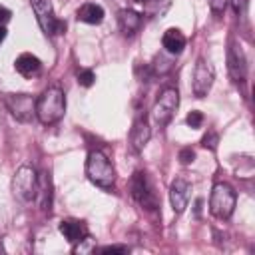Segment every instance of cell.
I'll use <instances>...</instances> for the list:
<instances>
[{
	"instance_id": "cell-1",
	"label": "cell",
	"mask_w": 255,
	"mask_h": 255,
	"mask_svg": "<svg viewBox=\"0 0 255 255\" xmlns=\"http://www.w3.org/2000/svg\"><path fill=\"white\" fill-rule=\"evenodd\" d=\"M66 112V98L64 92L56 86H50L42 92V96L36 100V116L44 126L56 124Z\"/></svg>"
},
{
	"instance_id": "cell-2",
	"label": "cell",
	"mask_w": 255,
	"mask_h": 255,
	"mask_svg": "<svg viewBox=\"0 0 255 255\" xmlns=\"http://www.w3.org/2000/svg\"><path fill=\"white\" fill-rule=\"evenodd\" d=\"M86 173L90 177V181H94L100 187H112L116 181V171L114 165L110 163V159L102 153V151H90L88 153V161H86Z\"/></svg>"
},
{
	"instance_id": "cell-3",
	"label": "cell",
	"mask_w": 255,
	"mask_h": 255,
	"mask_svg": "<svg viewBox=\"0 0 255 255\" xmlns=\"http://www.w3.org/2000/svg\"><path fill=\"white\" fill-rule=\"evenodd\" d=\"M235 201H237V195L229 183H223V181L215 183L209 197V211L217 219H227L235 209Z\"/></svg>"
},
{
	"instance_id": "cell-4",
	"label": "cell",
	"mask_w": 255,
	"mask_h": 255,
	"mask_svg": "<svg viewBox=\"0 0 255 255\" xmlns=\"http://www.w3.org/2000/svg\"><path fill=\"white\" fill-rule=\"evenodd\" d=\"M30 4H32V10L36 14V20H38V24H40V28L44 30L46 36H54V34H64L66 32V22L58 20L54 16L50 0H30Z\"/></svg>"
},
{
	"instance_id": "cell-5",
	"label": "cell",
	"mask_w": 255,
	"mask_h": 255,
	"mask_svg": "<svg viewBox=\"0 0 255 255\" xmlns=\"http://www.w3.org/2000/svg\"><path fill=\"white\" fill-rule=\"evenodd\" d=\"M12 191L22 201H32L38 195V175L30 165H22L16 169L12 179Z\"/></svg>"
},
{
	"instance_id": "cell-6",
	"label": "cell",
	"mask_w": 255,
	"mask_h": 255,
	"mask_svg": "<svg viewBox=\"0 0 255 255\" xmlns=\"http://www.w3.org/2000/svg\"><path fill=\"white\" fill-rule=\"evenodd\" d=\"M177 104H179V94H177V90H175V88H165V90L159 94V98H157V102H155V106H153V110H151V120H153V124L159 126V128L167 126L169 120L173 118V112H175Z\"/></svg>"
},
{
	"instance_id": "cell-7",
	"label": "cell",
	"mask_w": 255,
	"mask_h": 255,
	"mask_svg": "<svg viewBox=\"0 0 255 255\" xmlns=\"http://www.w3.org/2000/svg\"><path fill=\"white\" fill-rule=\"evenodd\" d=\"M4 104L18 122H28L36 114V98L30 94H6Z\"/></svg>"
},
{
	"instance_id": "cell-8",
	"label": "cell",
	"mask_w": 255,
	"mask_h": 255,
	"mask_svg": "<svg viewBox=\"0 0 255 255\" xmlns=\"http://www.w3.org/2000/svg\"><path fill=\"white\" fill-rule=\"evenodd\" d=\"M131 195L141 207H145L149 211H153L157 207L155 191H153V187H151V183H149V179L143 171L133 173V177H131Z\"/></svg>"
},
{
	"instance_id": "cell-9",
	"label": "cell",
	"mask_w": 255,
	"mask_h": 255,
	"mask_svg": "<svg viewBox=\"0 0 255 255\" xmlns=\"http://www.w3.org/2000/svg\"><path fill=\"white\" fill-rule=\"evenodd\" d=\"M227 70H229V76L235 84L243 82L245 80V74H247V60H245V54H243V48L241 44H237L235 40L229 42V48H227Z\"/></svg>"
},
{
	"instance_id": "cell-10",
	"label": "cell",
	"mask_w": 255,
	"mask_h": 255,
	"mask_svg": "<svg viewBox=\"0 0 255 255\" xmlns=\"http://www.w3.org/2000/svg\"><path fill=\"white\" fill-rule=\"evenodd\" d=\"M213 84V68L205 58H197L195 70H193V94L197 98L207 96Z\"/></svg>"
},
{
	"instance_id": "cell-11",
	"label": "cell",
	"mask_w": 255,
	"mask_h": 255,
	"mask_svg": "<svg viewBox=\"0 0 255 255\" xmlns=\"http://www.w3.org/2000/svg\"><path fill=\"white\" fill-rule=\"evenodd\" d=\"M189 191H191V185L183 177H177V179L171 181V185H169V201H171V207H173L175 213H181L187 207Z\"/></svg>"
},
{
	"instance_id": "cell-12",
	"label": "cell",
	"mask_w": 255,
	"mask_h": 255,
	"mask_svg": "<svg viewBox=\"0 0 255 255\" xmlns=\"http://www.w3.org/2000/svg\"><path fill=\"white\" fill-rule=\"evenodd\" d=\"M149 135H151V131H149L147 120H145V116H143V118L139 116V118L133 122V128H131V131H129V143H131V147H133L135 151L143 149V145L149 141Z\"/></svg>"
},
{
	"instance_id": "cell-13",
	"label": "cell",
	"mask_w": 255,
	"mask_h": 255,
	"mask_svg": "<svg viewBox=\"0 0 255 255\" xmlns=\"http://www.w3.org/2000/svg\"><path fill=\"white\" fill-rule=\"evenodd\" d=\"M161 44H163V50H165L167 54L177 56V54H181L183 48H185V36L181 34V30H177V28H169V30L163 32V36H161Z\"/></svg>"
},
{
	"instance_id": "cell-14",
	"label": "cell",
	"mask_w": 255,
	"mask_h": 255,
	"mask_svg": "<svg viewBox=\"0 0 255 255\" xmlns=\"http://www.w3.org/2000/svg\"><path fill=\"white\" fill-rule=\"evenodd\" d=\"M14 68H16V72H18L20 76L32 78V76H36V74L40 72L42 64H40V60H38L36 56H32V54H20V56L16 58V62H14Z\"/></svg>"
},
{
	"instance_id": "cell-15",
	"label": "cell",
	"mask_w": 255,
	"mask_h": 255,
	"mask_svg": "<svg viewBox=\"0 0 255 255\" xmlns=\"http://www.w3.org/2000/svg\"><path fill=\"white\" fill-rule=\"evenodd\" d=\"M76 18L80 22H86V24H100L104 20V8L100 4H94V2H86L78 8L76 12Z\"/></svg>"
},
{
	"instance_id": "cell-16",
	"label": "cell",
	"mask_w": 255,
	"mask_h": 255,
	"mask_svg": "<svg viewBox=\"0 0 255 255\" xmlns=\"http://www.w3.org/2000/svg\"><path fill=\"white\" fill-rule=\"evenodd\" d=\"M118 22H120V30H122L126 36H131V34L137 32L139 26H141V14H137V12H133V10H120Z\"/></svg>"
},
{
	"instance_id": "cell-17",
	"label": "cell",
	"mask_w": 255,
	"mask_h": 255,
	"mask_svg": "<svg viewBox=\"0 0 255 255\" xmlns=\"http://www.w3.org/2000/svg\"><path fill=\"white\" fill-rule=\"evenodd\" d=\"M60 233L70 241V243H78L88 235V229L82 221H62L60 223Z\"/></svg>"
},
{
	"instance_id": "cell-18",
	"label": "cell",
	"mask_w": 255,
	"mask_h": 255,
	"mask_svg": "<svg viewBox=\"0 0 255 255\" xmlns=\"http://www.w3.org/2000/svg\"><path fill=\"white\" fill-rule=\"evenodd\" d=\"M38 191L42 195L40 203H42V209L50 211V205H52V191H50V177L48 173H42V177H38Z\"/></svg>"
},
{
	"instance_id": "cell-19",
	"label": "cell",
	"mask_w": 255,
	"mask_h": 255,
	"mask_svg": "<svg viewBox=\"0 0 255 255\" xmlns=\"http://www.w3.org/2000/svg\"><path fill=\"white\" fill-rule=\"evenodd\" d=\"M94 80H96V74H94L92 70H80V72H78V82H80V86L90 88V86L94 84Z\"/></svg>"
},
{
	"instance_id": "cell-20",
	"label": "cell",
	"mask_w": 255,
	"mask_h": 255,
	"mask_svg": "<svg viewBox=\"0 0 255 255\" xmlns=\"http://www.w3.org/2000/svg\"><path fill=\"white\" fill-rule=\"evenodd\" d=\"M185 122H187L189 128H201V124H203V114H201V112H189L187 118H185Z\"/></svg>"
},
{
	"instance_id": "cell-21",
	"label": "cell",
	"mask_w": 255,
	"mask_h": 255,
	"mask_svg": "<svg viewBox=\"0 0 255 255\" xmlns=\"http://www.w3.org/2000/svg\"><path fill=\"white\" fill-rule=\"evenodd\" d=\"M217 141H219V135H217L215 131H207V133L203 135V139H201V143H203L205 147H209V149H215V147H217Z\"/></svg>"
},
{
	"instance_id": "cell-22",
	"label": "cell",
	"mask_w": 255,
	"mask_h": 255,
	"mask_svg": "<svg viewBox=\"0 0 255 255\" xmlns=\"http://www.w3.org/2000/svg\"><path fill=\"white\" fill-rule=\"evenodd\" d=\"M193 159H195V151H193L191 147H183V149H179V161H181L183 165L191 163Z\"/></svg>"
},
{
	"instance_id": "cell-23",
	"label": "cell",
	"mask_w": 255,
	"mask_h": 255,
	"mask_svg": "<svg viewBox=\"0 0 255 255\" xmlns=\"http://www.w3.org/2000/svg\"><path fill=\"white\" fill-rule=\"evenodd\" d=\"M231 2V8H233V12L235 14H245V10H247V4H249V0H229Z\"/></svg>"
},
{
	"instance_id": "cell-24",
	"label": "cell",
	"mask_w": 255,
	"mask_h": 255,
	"mask_svg": "<svg viewBox=\"0 0 255 255\" xmlns=\"http://www.w3.org/2000/svg\"><path fill=\"white\" fill-rule=\"evenodd\" d=\"M225 2H227V0H209V6H211V10H213L215 14H221L223 8H225Z\"/></svg>"
},
{
	"instance_id": "cell-25",
	"label": "cell",
	"mask_w": 255,
	"mask_h": 255,
	"mask_svg": "<svg viewBox=\"0 0 255 255\" xmlns=\"http://www.w3.org/2000/svg\"><path fill=\"white\" fill-rule=\"evenodd\" d=\"M128 249L124 245H108V247H102V253H126Z\"/></svg>"
},
{
	"instance_id": "cell-26",
	"label": "cell",
	"mask_w": 255,
	"mask_h": 255,
	"mask_svg": "<svg viewBox=\"0 0 255 255\" xmlns=\"http://www.w3.org/2000/svg\"><path fill=\"white\" fill-rule=\"evenodd\" d=\"M10 16H12V12L8 10V8H4V6H0V26H4L8 20H10Z\"/></svg>"
},
{
	"instance_id": "cell-27",
	"label": "cell",
	"mask_w": 255,
	"mask_h": 255,
	"mask_svg": "<svg viewBox=\"0 0 255 255\" xmlns=\"http://www.w3.org/2000/svg\"><path fill=\"white\" fill-rule=\"evenodd\" d=\"M4 38H6V28H4V26H0V44L4 42Z\"/></svg>"
},
{
	"instance_id": "cell-28",
	"label": "cell",
	"mask_w": 255,
	"mask_h": 255,
	"mask_svg": "<svg viewBox=\"0 0 255 255\" xmlns=\"http://www.w3.org/2000/svg\"><path fill=\"white\" fill-rule=\"evenodd\" d=\"M133 2H141L143 4V2H149V0H133Z\"/></svg>"
}]
</instances>
